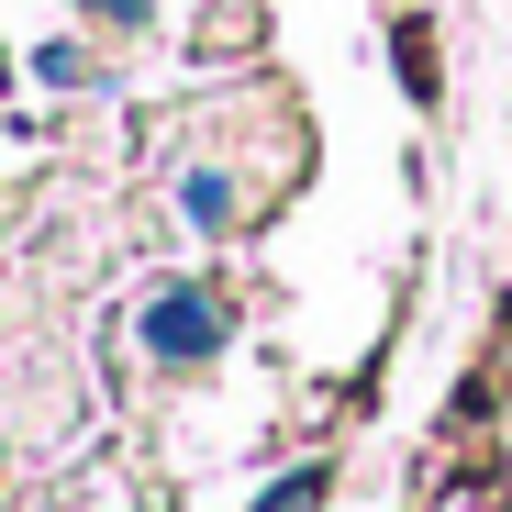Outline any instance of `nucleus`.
Masks as SVG:
<instances>
[{
  "label": "nucleus",
  "instance_id": "1",
  "mask_svg": "<svg viewBox=\"0 0 512 512\" xmlns=\"http://www.w3.org/2000/svg\"><path fill=\"white\" fill-rule=\"evenodd\" d=\"M212 334H223V312H212L201 290H167V301L145 312V346H156V357H201Z\"/></svg>",
  "mask_w": 512,
  "mask_h": 512
},
{
  "label": "nucleus",
  "instance_id": "2",
  "mask_svg": "<svg viewBox=\"0 0 512 512\" xmlns=\"http://www.w3.org/2000/svg\"><path fill=\"white\" fill-rule=\"evenodd\" d=\"M179 201H190V223H223V212H234V179H212V167H201Z\"/></svg>",
  "mask_w": 512,
  "mask_h": 512
},
{
  "label": "nucleus",
  "instance_id": "3",
  "mask_svg": "<svg viewBox=\"0 0 512 512\" xmlns=\"http://www.w3.org/2000/svg\"><path fill=\"white\" fill-rule=\"evenodd\" d=\"M90 12H123V23H134V12H145V0H90Z\"/></svg>",
  "mask_w": 512,
  "mask_h": 512
}]
</instances>
